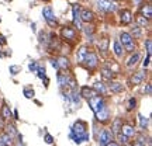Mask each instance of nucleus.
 Segmentation results:
<instances>
[{"label": "nucleus", "mask_w": 152, "mask_h": 146, "mask_svg": "<svg viewBox=\"0 0 152 146\" xmlns=\"http://www.w3.org/2000/svg\"><path fill=\"white\" fill-rule=\"evenodd\" d=\"M85 33H86V35L89 37V35H92L93 33H94V27L93 25H89V27H85Z\"/></svg>", "instance_id": "obj_39"}, {"label": "nucleus", "mask_w": 152, "mask_h": 146, "mask_svg": "<svg viewBox=\"0 0 152 146\" xmlns=\"http://www.w3.org/2000/svg\"><path fill=\"white\" fill-rule=\"evenodd\" d=\"M104 146H120V145L115 141H111V142H109V143H106Z\"/></svg>", "instance_id": "obj_43"}, {"label": "nucleus", "mask_w": 152, "mask_h": 146, "mask_svg": "<svg viewBox=\"0 0 152 146\" xmlns=\"http://www.w3.org/2000/svg\"><path fill=\"white\" fill-rule=\"evenodd\" d=\"M107 90L111 92L113 94H120V93L124 92V86H123V83H120V81L110 80L109 84H107Z\"/></svg>", "instance_id": "obj_12"}, {"label": "nucleus", "mask_w": 152, "mask_h": 146, "mask_svg": "<svg viewBox=\"0 0 152 146\" xmlns=\"http://www.w3.org/2000/svg\"><path fill=\"white\" fill-rule=\"evenodd\" d=\"M114 1H115V0H114Z\"/></svg>", "instance_id": "obj_51"}, {"label": "nucleus", "mask_w": 152, "mask_h": 146, "mask_svg": "<svg viewBox=\"0 0 152 146\" xmlns=\"http://www.w3.org/2000/svg\"><path fill=\"white\" fill-rule=\"evenodd\" d=\"M6 42H7V41H6V38L3 37V35H0V44H1V45H6Z\"/></svg>", "instance_id": "obj_45"}, {"label": "nucleus", "mask_w": 152, "mask_h": 146, "mask_svg": "<svg viewBox=\"0 0 152 146\" xmlns=\"http://www.w3.org/2000/svg\"><path fill=\"white\" fill-rule=\"evenodd\" d=\"M137 104H138L137 98L135 97H130L128 98V101H127V111H128V113L134 111V110L137 108Z\"/></svg>", "instance_id": "obj_28"}, {"label": "nucleus", "mask_w": 152, "mask_h": 146, "mask_svg": "<svg viewBox=\"0 0 152 146\" xmlns=\"http://www.w3.org/2000/svg\"><path fill=\"white\" fill-rule=\"evenodd\" d=\"M0 146H4V145H3V143H1V142H0Z\"/></svg>", "instance_id": "obj_47"}, {"label": "nucleus", "mask_w": 152, "mask_h": 146, "mask_svg": "<svg viewBox=\"0 0 152 146\" xmlns=\"http://www.w3.org/2000/svg\"><path fill=\"white\" fill-rule=\"evenodd\" d=\"M3 129H4L6 134H9V135L13 136V138H14V136H18V131H17L16 126H14L13 124H10V122H9V124H6Z\"/></svg>", "instance_id": "obj_27"}, {"label": "nucleus", "mask_w": 152, "mask_h": 146, "mask_svg": "<svg viewBox=\"0 0 152 146\" xmlns=\"http://www.w3.org/2000/svg\"><path fill=\"white\" fill-rule=\"evenodd\" d=\"M80 97L82 98H85V100H89V98H92V97H94L97 93L93 90V87H87V86H83L80 89Z\"/></svg>", "instance_id": "obj_20"}, {"label": "nucleus", "mask_w": 152, "mask_h": 146, "mask_svg": "<svg viewBox=\"0 0 152 146\" xmlns=\"http://www.w3.org/2000/svg\"><path fill=\"white\" fill-rule=\"evenodd\" d=\"M69 79H71V76H69V73L68 72H62L59 70V73H58V84H59V87L64 90V89H66L68 87V81H69Z\"/></svg>", "instance_id": "obj_16"}, {"label": "nucleus", "mask_w": 152, "mask_h": 146, "mask_svg": "<svg viewBox=\"0 0 152 146\" xmlns=\"http://www.w3.org/2000/svg\"><path fill=\"white\" fill-rule=\"evenodd\" d=\"M93 90L100 94V96H106L107 94V84H104V81H96L94 84H93Z\"/></svg>", "instance_id": "obj_23"}, {"label": "nucleus", "mask_w": 152, "mask_h": 146, "mask_svg": "<svg viewBox=\"0 0 152 146\" xmlns=\"http://www.w3.org/2000/svg\"><path fill=\"white\" fill-rule=\"evenodd\" d=\"M0 142L4 146H13L14 145V138L10 136L9 134H6V132H1L0 134Z\"/></svg>", "instance_id": "obj_25"}, {"label": "nucleus", "mask_w": 152, "mask_h": 146, "mask_svg": "<svg viewBox=\"0 0 152 146\" xmlns=\"http://www.w3.org/2000/svg\"><path fill=\"white\" fill-rule=\"evenodd\" d=\"M82 66H83L86 70H89V72H94L99 68V56H97V54H96L94 51H90V49H89V52H87L85 60L82 62Z\"/></svg>", "instance_id": "obj_3"}, {"label": "nucleus", "mask_w": 152, "mask_h": 146, "mask_svg": "<svg viewBox=\"0 0 152 146\" xmlns=\"http://www.w3.org/2000/svg\"><path fill=\"white\" fill-rule=\"evenodd\" d=\"M87 52H89V46H87V45H82V46H79L77 52H76V62H77L79 65H82V62L85 60Z\"/></svg>", "instance_id": "obj_17"}, {"label": "nucleus", "mask_w": 152, "mask_h": 146, "mask_svg": "<svg viewBox=\"0 0 152 146\" xmlns=\"http://www.w3.org/2000/svg\"><path fill=\"white\" fill-rule=\"evenodd\" d=\"M51 65L54 66L55 69H58V70H59V66H58V62H56V58H52V59H51Z\"/></svg>", "instance_id": "obj_42"}, {"label": "nucleus", "mask_w": 152, "mask_h": 146, "mask_svg": "<svg viewBox=\"0 0 152 146\" xmlns=\"http://www.w3.org/2000/svg\"><path fill=\"white\" fill-rule=\"evenodd\" d=\"M123 135H125L127 138H132V136H135L137 135V129H135V126L134 125H131V124H123V126H121V131H120Z\"/></svg>", "instance_id": "obj_15"}, {"label": "nucleus", "mask_w": 152, "mask_h": 146, "mask_svg": "<svg viewBox=\"0 0 152 146\" xmlns=\"http://www.w3.org/2000/svg\"><path fill=\"white\" fill-rule=\"evenodd\" d=\"M94 117H96V121L100 122V124H107L110 122V117H111V114H110V107L107 103H104L100 108L94 113Z\"/></svg>", "instance_id": "obj_5"}, {"label": "nucleus", "mask_w": 152, "mask_h": 146, "mask_svg": "<svg viewBox=\"0 0 152 146\" xmlns=\"http://www.w3.org/2000/svg\"><path fill=\"white\" fill-rule=\"evenodd\" d=\"M124 146H131V145H130V143H128V145H124Z\"/></svg>", "instance_id": "obj_48"}, {"label": "nucleus", "mask_w": 152, "mask_h": 146, "mask_svg": "<svg viewBox=\"0 0 152 146\" xmlns=\"http://www.w3.org/2000/svg\"><path fill=\"white\" fill-rule=\"evenodd\" d=\"M121 126H123V119L121 118H115L111 122V132H113V135L115 136L117 134H120V131H121Z\"/></svg>", "instance_id": "obj_26"}, {"label": "nucleus", "mask_w": 152, "mask_h": 146, "mask_svg": "<svg viewBox=\"0 0 152 146\" xmlns=\"http://www.w3.org/2000/svg\"><path fill=\"white\" fill-rule=\"evenodd\" d=\"M79 11H80V7L77 4H73V7H72V13H73V27L77 28V31H79V30H83L80 17H79Z\"/></svg>", "instance_id": "obj_13"}, {"label": "nucleus", "mask_w": 152, "mask_h": 146, "mask_svg": "<svg viewBox=\"0 0 152 146\" xmlns=\"http://www.w3.org/2000/svg\"><path fill=\"white\" fill-rule=\"evenodd\" d=\"M113 52H114V55H115V56H117L118 59L124 58L125 51H124V48H123V45L120 44L118 39H115V41L113 42Z\"/></svg>", "instance_id": "obj_21"}, {"label": "nucleus", "mask_w": 152, "mask_h": 146, "mask_svg": "<svg viewBox=\"0 0 152 146\" xmlns=\"http://www.w3.org/2000/svg\"><path fill=\"white\" fill-rule=\"evenodd\" d=\"M144 93H145L147 96H151V94H152V86H151V83H148L147 86H145V89H144Z\"/></svg>", "instance_id": "obj_40"}, {"label": "nucleus", "mask_w": 152, "mask_h": 146, "mask_svg": "<svg viewBox=\"0 0 152 146\" xmlns=\"http://www.w3.org/2000/svg\"><path fill=\"white\" fill-rule=\"evenodd\" d=\"M138 119H140V126H141V129L142 131H145L148 128V118H145L144 115H138Z\"/></svg>", "instance_id": "obj_31"}, {"label": "nucleus", "mask_w": 152, "mask_h": 146, "mask_svg": "<svg viewBox=\"0 0 152 146\" xmlns=\"http://www.w3.org/2000/svg\"><path fill=\"white\" fill-rule=\"evenodd\" d=\"M0 104H1V97H0Z\"/></svg>", "instance_id": "obj_49"}, {"label": "nucleus", "mask_w": 152, "mask_h": 146, "mask_svg": "<svg viewBox=\"0 0 152 146\" xmlns=\"http://www.w3.org/2000/svg\"><path fill=\"white\" fill-rule=\"evenodd\" d=\"M100 75H102V79H103L104 81H110V80H114V79H115V75H117V73H114L111 69L104 66V68L100 69Z\"/></svg>", "instance_id": "obj_19"}, {"label": "nucleus", "mask_w": 152, "mask_h": 146, "mask_svg": "<svg viewBox=\"0 0 152 146\" xmlns=\"http://www.w3.org/2000/svg\"><path fill=\"white\" fill-rule=\"evenodd\" d=\"M131 146H145V145H144L142 142H140V141H135V142H134V143H132Z\"/></svg>", "instance_id": "obj_44"}, {"label": "nucleus", "mask_w": 152, "mask_h": 146, "mask_svg": "<svg viewBox=\"0 0 152 146\" xmlns=\"http://www.w3.org/2000/svg\"><path fill=\"white\" fill-rule=\"evenodd\" d=\"M38 73V77L39 79H45L47 77V75H45V68H42V66H37V70H35Z\"/></svg>", "instance_id": "obj_34"}, {"label": "nucleus", "mask_w": 152, "mask_h": 146, "mask_svg": "<svg viewBox=\"0 0 152 146\" xmlns=\"http://www.w3.org/2000/svg\"><path fill=\"white\" fill-rule=\"evenodd\" d=\"M145 48H147V54L151 55V52H152V41H151V38L145 39Z\"/></svg>", "instance_id": "obj_35"}, {"label": "nucleus", "mask_w": 152, "mask_h": 146, "mask_svg": "<svg viewBox=\"0 0 152 146\" xmlns=\"http://www.w3.org/2000/svg\"><path fill=\"white\" fill-rule=\"evenodd\" d=\"M42 1H47V3H48V1H51V0H42Z\"/></svg>", "instance_id": "obj_46"}, {"label": "nucleus", "mask_w": 152, "mask_h": 146, "mask_svg": "<svg viewBox=\"0 0 152 146\" xmlns=\"http://www.w3.org/2000/svg\"><path fill=\"white\" fill-rule=\"evenodd\" d=\"M96 6L103 13H114L117 10V4L114 0H96Z\"/></svg>", "instance_id": "obj_7"}, {"label": "nucleus", "mask_w": 152, "mask_h": 146, "mask_svg": "<svg viewBox=\"0 0 152 146\" xmlns=\"http://www.w3.org/2000/svg\"><path fill=\"white\" fill-rule=\"evenodd\" d=\"M37 62H34V60H33V62H30V65H28V69H30V70H31V72H35V70H37Z\"/></svg>", "instance_id": "obj_41"}, {"label": "nucleus", "mask_w": 152, "mask_h": 146, "mask_svg": "<svg viewBox=\"0 0 152 146\" xmlns=\"http://www.w3.org/2000/svg\"><path fill=\"white\" fill-rule=\"evenodd\" d=\"M132 13H131V10H128V9H123V10L120 11V21H121V24L123 25H128V24H131L132 23Z\"/></svg>", "instance_id": "obj_11"}, {"label": "nucleus", "mask_w": 152, "mask_h": 146, "mask_svg": "<svg viewBox=\"0 0 152 146\" xmlns=\"http://www.w3.org/2000/svg\"><path fill=\"white\" fill-rule=\"evenodd\" d=\"M149 1H151V0H149Z\"/></svg>", "instance_id": "obj_50"}, {"label": "nucleus", "mask_w": 152, "mask_h": 146, "mask_svg": "<svg viewBox=\"0 0 152 146\" xmlns=\"http://www.w3.org/2000/svg\"><path fill=\"white\" fill-rule=\"evenodd\" d=\"M34 94L35 93H34L33 89H24V96L27 98H34Z\"/></svg>", "instance_id": "obj_36"}, {"label": "nucleus", "mask_w": 152, "mask_h": 146, "mask_svg": "<svg viewBox=\"0 0 152 146\" xmlns=\"http://www.w3.org/2000/svg\"><path fill=\"white\" fill-rule=\"evenodd\" d=\"M89 125H87L86 121H82V119H77L75 124L72 125L71 128V138L73 139L75 143L80 145L82 142H87L89 141Z\"/></svg>", "instance_id": "obj_1"}, {"label": "nucleus", "mask_w": 152, "mask_h": 146, "mask_svg": "<svg viewBox=\"0 0 152 146\" xmlns=\"http://www.w3.org/2000/svg\"><path fill=\"white\" fill-rule=\"evenodd\" d=\"M97 141H99V143H100V146H104L106 143H109V142L114 141L113 132H111L109 128H104V129H102L100 135L97 136Z\"/></svg>", "instance_id": "obj_8"}, {"label": "nucleus", "mask_w": 152, "mask_h": 146, "mask_svg": "<svg viewBox=\"0 0 152 146\" xmlns=\"http://www.w3.org/2000/svg\"><path fill=\"white\" fill-rule=\"evenodd\" d=\"M140 59H141V55H140V52H132L130 56V59L125 62V66L128 68V69H132L134 66L140 62Z\"/></svg>", "instance_id": "obj_22"}, {"label": "nucleus", "mask_w": 152, "mask_h": 146, "mask_svg": "<svg viewBox=\"0 0 152 146\" xmlns=\"http://www.w3.org/2000/svg\"><path fill=\"white\" fill-rule=\"evenodd\" d=\"M42 16H44V20L47 21L51 28H55L58 27V20H56V17H55V13L52 10V7L51 6H45L42 9Z\"/></svg>", "instance_id": "obj_6"}, {"label": "nucleus", "mask_w": 152, "mask_h": 146, "mask_svg": "<svg viewBox=\"0 0 152 146\" xmlns=\"http://www.w3.org/2000/svg\"><path fill=\"white\" fill-rule=\"evenodd\" d=\"M145 76H147V72L145 70H138V72H135V73H132V76H131V79H130L131 86H134V87L140 86L142 81H144Z\"/></svg>", "instance_id": "obj_9"}, {"label": "nucleus", "mask_w": 152, "mask_h": 146, "mask_svg": "<svg viewBox=\"0 0 152 146\" xmlns=\"http://www.w3.org/2000/svg\"><path fill=\"white\" fill-rule=\"evenodd\" d=\"M44 141L47 142L48 145H51V143H54V138H52V135H49V134H45V136H44Z\"/></svg>", "instance_id": "obj_38"}, {"label": "nucleus", "mask_w": 152, "mask_h": 146, "mask_svg": "<svg viewBox=\"0 0 152 146\" xmlns=\"http://www.w3.org/2000/svg\"><path fill=\"white\" fill-rule=\"evenodd\" d=\"M140 13H141V16L145 17L147 20H151V17H152V7H151V3L142 4V7L140 9Z\"/></svg>", "instance_id": "obj_24"}, {"label": "nucleus", "mask_w": 152, "mask_h": 146, "mask_svg": "<svg viewBox=\"0 0 152 146\" xmlns=\"http://www.w3.org/2000/svg\"><path fill=\"white\" fill-rule=\"evenodd\" d=\"M99 45V49L103 52V54H106L107 51H109V39L107 38H103V39H100V42L97 44Z\"/></svg>", "instance_id": "obj_29"}, {"label": "nucleus", "mask_w": 152, "mask_h": 146, "mask_svg": "<svg viewBox=\"0 0 152 146\" xmlns=\"http://www.w3.org/2000/svg\"><path fill=\"white\" fill-rule=\"evenodd\" d=\"M148 21H149V20H147L145 17H142V16L137 17V24H138V27H145V25H148Z\"/></svg>", "instance_id": "obj_32"}, {"label": "nucleus", "mask_w": 152, "mask_h": 146, "mask_svg": "<svg viewBox=\"0 0 152 146\" xmlns=\"http://www.w3.org/2000/svg\"><path fill=\"white\" fill-rule=\"evenodd\" d=\"M61 38L64 39V42L68 44H75L79 41V33L75 27H71V25H65V27L61 28Z\"/></svg>", "instance_id": "obj_2"}, {"label": "nucleus", "mask_w": 152, "mask_h": 146, "mask_svg": "<svg viewBox=\"0 0 152 146\" xmlns=\"http://www.w3.org/2000/svg\"><path fill=\"white\" fill-rule=\"evenodd\" d=\"M56 62H58V66H59V70H69V69H71V66H72L69 58L65 56V55L58 56V58H56Z\"/></svg>", "instance_id": "obj_14"}, {"label": "nucleus", "mask_w": 152, "mask_h": 146, "mask_svg": "<svg viewBox=\"0 0 152 146\" xmlns=\"http://www.w3.org/2000/svg\"><path fill=\"white\" fill-rule=\"evenodd\" d=\"M79 17H80L82 23H86V24H90L96 20V16L92 10H87V9H83L82 11H79Z\"/></svg>", "instance_id": "obj_10"}, {"label": "nucleus", "mask_w": 152, "mask_h": 146, "mask_svg": "<svg viewBox=\"0 0 152 146\" xmlns=\"http://www.w3.org/2000/svg\"><path fill=\"white\" fill-rule=\"evenodd\" d=\"M130 34L132 35V38H134V39H135V38H141V35H142L141 27H138V25H137V27L134 28V30H132V31H131Z\"/></svg>", "instance_id": "obj_33"}, {"label": "nucleus", "mask_w": 152, "mask_h": 146, "mask_svg": "<svg viewBox=\"0 0 152 146\" xmlns=\"http://www.w3.org/2000/svg\"><path fill=\"white\" fill-rule=\"evenodd\" d=\"M0 117L4 121H11V118H13V111L6 103H3L1 108H0Z\"/></svg>", "instance_id": "obj_18"}, {"label": "nucleus", "mask_w": 152, "mask_h": 146, "mask_svg": "<svg viewBox=\"0 0 152 146\" xmlns=\"http://www.w3.org/2000/svg\"><path fill=\"white\" fill-rule=\"evenodd\" d=\"M120 44L123 45V48H124L125 52H128V54H132L134 51H135V41H134V38L131 35L130 33H123L120 34Z\"/></svg>", "instance_id": "obj_4"}, {"label": "nucleus", "mask_w": 152, "mask_h": 146, "mask_svg": "<svg viewBox=\"0 0 152 146\" xmlns=\"http://www.w3.org/2000/svg\"><path fill=\"white\" fill-rule=\"evenodd\" d=\"M149 62H151V55L147 54V58H144V62H142V68L147 69L148 66H149Z\"/></svg>", "instance_id": "obj_37"}, {"label": "nucleus", "mask_w": 152, "mask_h": 146, "mask_svg": "<svg viewBox=\"0 0 152 146\" xmlns=\"http://www.w3.org/2000/svg\"><path fill=\"white\" fill-rule=\"evenodd\" d=\"M114 138H117V139H118V142H117V143H118V145H128V143H130V138H127V136L125 135H123V134H121V132H120V134H117V135L114 136Z\"/></svg>", "instance_id": "obj_30"}]
</instances>
